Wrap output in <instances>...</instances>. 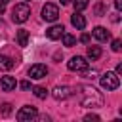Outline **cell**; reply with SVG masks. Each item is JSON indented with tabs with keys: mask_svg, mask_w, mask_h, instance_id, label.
Masks as SVG:
<instances>
[{
	"mask_svg": "<svg viewBox=\"0 0 122 122\" xmlns=\"http://www.w3.org/2000/svg\"><path fill=\"white\" fill-rule=\"evenodd\" d=\"M78 99H80L82 107H88V109L103 107V95L93 86H80L78 88Z\"/></svg>",
	"mask_w": 122,
	"mask_h": 122,
	"instance_id": "cell-1",
	"label": "cell"
},
{
	"mask_svg": "<svg viewBox=\"0 0 122 122\" xmlns=\"http://www.w3.org/2000/svg\"><path fill=\"white\" fill-rule=\"evenodd\" d=\"M30 15V8L23 2V4H15V8L11 10V21L13 23H25Z\"/></svg>",
	"mask_w": 122,
	"mask_h": 122,
	"instance_id": "cell-2",
	"label": "cell"
},
{
	"mask_svg": "<svg viewBox=\"0 0 122 122\" xmlns=\"http://www.w3.org/2000/svg\"><path fill=\"white\" fill-rule=\"evenodd\" d=\"M101 86H103L107 92L116 90V88L120 86V78H118V74H116V72H105V74L101 76Z\"/></svg>",
	"mask_w": 122,
	"mask_h": 122,
	"instance_id": "cell-3",
	"label": "cell"
},
{
	"mask_svg": "<svg viewBox=\"0 0 122 122\" xmlns=\"http://www.w3.org/2000/svg\"><path fill=\"white\" fill-rule=\"evenodd\" d=\"M36 116H38V111H36V107H32V105L21 107V109L17 111V114H15V118H17L19 122H29V120H32V118H36Z\"/></svg>",
	"mask_w": 122,
	"mask_h": 122,
	"instance_id": "cell-4",
	"label": "cell"
},
{
	"mask_svg": "<svg viewBox=\"0 0 122 122\" xmlns=\"http://www.w3.org/2000/svg\"><path fill=\"white\" fill-rule=\"evenodd\" d=\"M57 17H59V8L55 4H51V2L44 4V8H42V19L53 23V21H57Z\"/></svg>",
	"mask_w": 122,
	"mask_h": 122,
	"instance_id": "cell-5",
	"label": "cell"
},
{
	"mask_svg": "<svg viewBox=\"0 0 122 122\" xmlns=\"http://www.w3.org/2000/svg\"><path fill=\"white\" fill-rule=\"evenodd\" d=\"M67 67H69V71H86L88 69V61L84 59V57H80V55H74V57H71V61L67 63Z\"/></svg>",
	"mask_w": 122,
	"mask_h": 122,
	"instance_id": "cell-6",
	"label": "cell"
},
{
	"mask_svg": "<svg viewBox=\"0 0 122 122\" xmlns=\"http://www.w3.org/2000/svg\"><path fill=\"white\" fill-rule=\"evenodd\" d=\"M46 74H48V67L42 65V63H34V65H30V69H29V76L34 78V80H40V78H44Z\"/></svg>",
	"mask_w": 122,
	"mask_h": 122,
	"instance_id": "cell-7",
	"label": "cell"
},
{
	"mask_svg": "<svg viewBox=\"0 0 122 122\" xmlns=\"http://www.w3.org/2000/svg\"><path fill=\"white\" fill-rule=\"evenodd\" d=\"M71 95H72V92H71L69 86H55V90H53V97H55L57 101L67 99V97H71Z\"/></svg>",
	"mask_w": 122,
	"mask_h": 122,
	"instance_id": "cell-8",
	"label": "cell"
},
{
	"mask_svg": "<svg viewBox=\"0 0 122 122\" xmlns=\"http://www.w3.org/2000/svg\"><path fill=\"white\" fill-rule=\"evenodd\" d=\"M65 32V29H63V25H51L48 30H46V36L50 38V40H57V38H61V34Z\"/></svg>",
	"mask_w": 122,
	"mask_h": 122,
	"instance_id": "cell-9",
	"label": "cell"
},
{
	"mask_svg": "<svg viewBox=\"0 0 122 122\" xmlns=\"http://www.w3.org/2000/svg\"><path fill=\"white\" fill-rule=\"evenodd\" d=\"M92 34H93V38H97L99 42H107V40L111 38V32H109L105 27H95Z\"/></svg>",
	"mask_w": 122,
	"mask_h": 122,
	"instance_id": "cell-10",
	"label": "cell"
},
{
	"mask_svg": "<svg viewBox=\"0 0 122 122\" xmlns=\"http://www.w3.org/2000/svg\"><path fill=\"white\" fill-rule=\"evenodd\" d=\"M0 86H2V90H4V92H11V90H15L17 82H15V78H13V76H2Z\"/></svg>",
	"mask_w": 122,
	"mask_h": 122,
	"instance_id": "cell-11",
	"label": "cell"
},
{
	"mask_svg": "<svg viewBox=\"0 0 122 122\" xmlns=\"http://www.w3.org/2000/svg\"><path fill=\"white\" fill-rule=\"evenodd\" d=\"M71 23H72L76 29H84V27H86V17L80 15V11H74V15L71 17Z\"/></svg>",
	"mask_w": 122,
	"mask_h": 122,
	"instance_id": "cell-12",
	"label": "cell"
},
{
	"mask_svg": "<svg viewBox=\"0 0 122 122\" xmlns=\"http://www.w3.org/2000/svg\"><path fill=\"white\" fill-rule=\"evenodd\" d=\"M17 44L21 46V48H25L27 44H29V32L25 30V29H21V30H17Z\"/></svg>",
	"mask_w": 122,
	"mask_h": 122,
	"instance_id": "cell-13",
	"label": "cell"
},
{
	"mask_svg": "<svg viewBox=\"0 0 122 122\" xmlns=\"http://www.w3.org/2000/svg\"><path fill=\"white\" fill-rule=\"evenodd\" d=\"M101 53H103V51H101V48H99V46H90V48H88V57H90L92 61L99 59V57H101Z\"/></svg>",
	"mask_w": 122,
	"mask_h": 122,
	"instance_id": "cell-14",
	"label": "cell"
},
{
	"mask_svg": "<svg viewBox=\"0 0 122 122\" xmlns=\"http://www.w3.org/2000/svg\"><path fill=\"white\" fill-rule=\"evenodd\" d=\"M13 67V61L8 55H0V71H10Z\"/></svg>",
	"mask_w": 122,
	"mask_h": 122,
	"instance_id": "cell-15",
	"label": "cell"
},
{
	"mask_svg": "<svg viewBox=\"0 0 122 122\" xmlns=\"http://www.w3.org/2000/svg\"><path fill=\"white\" fill-rule=\"evenodd\" d=\"M61 38H63V44L67 46V48H71V46H74V42H76V38L71 34V32H63L61 34Z\"/></svg>",
	"mask_w": 122,
	"mask_h": 122,
	"instance_id": "cell-16",
	"label": "cell"
},
{
	"mask_svg": "<svg viewBox=\"0 0 122 122\" xmlns=\"http://www.w3.org/2000/svg\"><path fill=\"white\" fill-rule=\"evenodd\" d=\"M32 92H34V95H36L38 99H46V97H48V90H46L44 86H36V88H32Z\"/></svg>",
	"mask_w": 122,
	"mask_h": 122,
	"instance_id": "cell-17",
	"label": "cell"
},
{
	"mask_svg": "<svg viewBox=\"0 0 122 122\" xmlns=\"http://www.w3.org/2000/svg\"><path fill=\"white\" fill-rule=\"evenodd\" d=\"M88 8V0H74V11H82Z\"/></svg>",
	"mask_w": 122,
	"mask_h": 122,
	"instance_id": "cell-18",
	"label": "cell"
},
{
	"mask_svg": "<svg viewBox=\"0 0 122 122\" xmlns=\"http://www.w3.org/2000/svg\"><path fill=\"white\" fill-rule=\"evenodd\" d=\"M120 50H122V40L120 38L112 40V51H120Z\"/></svg>",
	"mask_w": 122,
	"mask_h": 122,
	"instance_id": "cell-19",
	"label": "cell"
},
{
	"mask_svg": "<svg viewBox=\"0 0 122 122\" xmlns=\"http://www.w3.org/2000/svg\"><path fill=\"white\" fill-rule=\"evenodd\" d=\"M10 112H11V105H10V103H4V105H2V114L8 116Z\"/></svg>",
	"mask_w": 122,
	"mask_h": 122,
	"instance_id": "cell-20",
	"label": "cell"
},
{
	"mask_svg": "<svg viewBox=\"0 0 122 122\" xmlns=\"http://www.w3.org/2000/svg\"><path fill=\"white\" fill-rule=\"evenodd\" d=\"M84 120H86V122H92V120H95V122H97V120H99V116H97V114H86V116H84Z\"/></svg>",
	"mask_w": 122,
	"mask_h": 122,
	"instance_id": "cell-21",
	"label": "cell"
},
{
	"mask_svg": "<svg viewBox=\"0 0 122 122\" xmlns=\"http://www.w3.org/2000/svg\"><path fill=\"white\" fill-rule=\"evenodd\" d=\"M19 86H21V90H30V82H29V80H23Z\"/></svg>",
	"mask_w": 122,
	"mask_h": 122,
	"instance_id": "cell-22",
	"label": "cell"
},
{
	"mask_svg": "<svg viewBox=\"0 0 122 122\" xmlns=\"http://www.w3.org/2000/svg\"><path fill=\"white\" fill-rule=\"evenodd\" d=\"M6 6H8V0H0V15L4 13V10H6Z\"/></svg>",
	"mask_w": 122,
	"mask_h": 122,
	"instance_id": "cell-23",
	"label": "cell"
},
{
	"mask_svg": "<svg viewBox=\"0 0 122 122\" xmlns=\"http://www.w3.org/2000/svg\"><path fill=\"white\" fill-rule=\"evenodd\" d=\"M95 13H97V15H101V13H103V6H101V4H97V6H95Z\"/></svg>",
	"mask_w": 122,
	"mask_h": 122,
	"instance_id": "cell-24",
	"label": "cell"
},
{
	"mask_svg": "<svg viewBox=\"0 0 122 122\" xmlns=\"http://www.w3.org/2000/svg\"><path fill=\"white\" fill-rule=\"evenodd\" d=\"M80 40H82L84 44H86V42H90V34H82V36H80Z\"/></svg>",
	"mask_w": 122,
	"mask_h": 122,
	"instance_id": "cell-25",
	"label": "cell"
},
{
	"mask_svg": "<svg viewBox=\"0 0 122 122\" xmlns=\"http://www.w3.org/2000/svg\"><path fill=\"white\" fill-rule=\"evenodd\" d=\"M114 8L116 10H122V0H114Z\"/></svg>",
	"mask_w": 122,
	"mask_h": 122,
	"instance_id": "cell-26",
	"label": "cell"
},
{
	"mask_svg": "<svg viewBox=\"0 0 122 122\" xmlns=\"http://www.w3.org/2000/svg\"><path fill=\"white\" fill-rule=\"evenodd\" d=\"M116 74H118V76L122 74V65H116Z\"/></svg>",
	"mask_w": 122,
	"mask_h": 122,
	"instance_id": "cell-27",
	"label": "cell"
},
{
	"mask_svg": "<svg viewBox=\"0 0 122 122\" xmlns=\"http://www.w3.org/2000/svg\"><path fill=\"white\" fill-rule=\"evenodd\" d=\"M69 2H71V0H61V4H69Z\"/></svg>",
	"mask_w": 122,
	"mask_h": 122,
	"instance_id": "cell-28",
	"label": "cell"
},
{
	"mask_svg": "<svg viewBox=\"0 0 122 122\" xmlns=\"http://www.w3.org/2000/svg\"><path fill=\"white\" fill-rule=\"evenodd\" d=\"M0 27H2V19H0Z\"/></svg>",
	"mask_w": 122,
	"mask_h": 122,
	"instance_id": "cell-29",
	"label": "cell"
}]
</instances>
